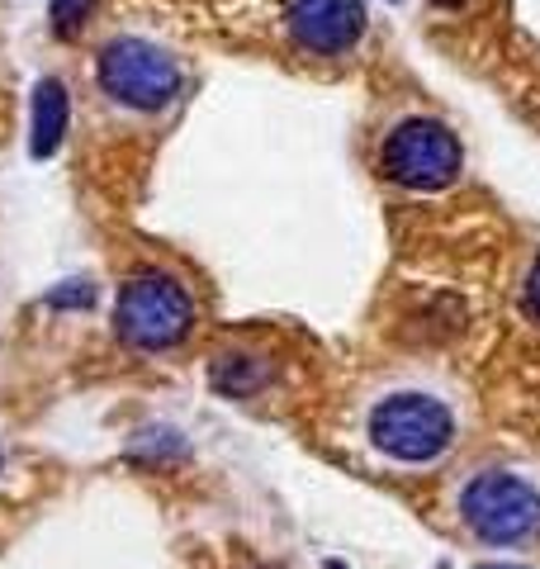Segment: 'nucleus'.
Instances as JSON below:
<instances>
[{
    "mask_svg": "<svg viewBox=\"0 0 540 569\" xmlns=\"http://www.w3.org/2000/svg\"><path fill=\"white\" fill-rule=\"evenodd\" d=\"M119 337L138 351H167L194 328V305L171 276H138L123 284L114 309Z\"/></svg>",
    "mask_w": 540,
    "mask_h": 569,
    "instance_id": "obj_1",
    "label": "nucleus"
},
{
    "mask_svg": "<svg viewBox=\"0 0 540 569\" xmlns=\"http://www.w3.org/2000/svg\"><path fill=\"white\" fill-rule=\"evenodd\" d=\"M100 86L133 110H167L180 96V67L142 39H114L100 48Z\"/></svg>",
    "mask_w": 540,
    "mask_h": 569,
    "instance_id": "obj_2",
    "label": "nucleus"
},
{
    "mask_svg": "<svg viewBox=\"0 0 540 569\" xmlns=\"http://www.w3.org/2000/svg\"><path fill=\"white\" fill-rule=\"evenodd\" d=\"M456 422L427 395H393L370 413V441L393 460H437L450 447Z\"/></svg>",
    "mask_w": 540,
    "mask_h": 569,
    "instance_id": "obj_3",
    "label": "nucleus"
},
{
    "mask_svg": "<svg viewBox=\"0 0 540 569\" xmlns=\"http://www.w3.org/2000/svg\"><path fill=\"white\" fill-rule=\"evenodd\" d=\"M460 512L483 541H531L540 531V493L512 475H479L460 498Z\"/></svg>",
    "mask_w": 540,
    "mask_h": 569,
    "instance_id": "obj_4",
    "label": "nucleus"
},
{
    "mask_svg": "<svg viewBox=\"0 0 540 569\" xmlns=\"http://www.w3.org/2000/svg\"><path fill=\"white\" fill-rule=\"evenodd\" d=\"M384 171L412 190H441L460 171V142L437 119H408L384 142Z\"/></svg>",
    "mask_w": 540,
    "mask_h": 569,
    "instance_id": "obj_5",
    "label": "nucleus"
},
{
    "mask_svg": "<svg viewBox=\"0 0 540 569\" xmlns=\"http://www.w3.org/2000/svg\"><path fill=\"white\" fill-rule=\"evenodd\" d=\"M290 33L313 58H341L366 33V0H290Z\"/></svg>",
    "mask_w": 540,
    "mask_h": 569,
    "instance_id": "obj_6",
    "label": "nucleus"
},
{
    "mask_svg": "<svg viewBox=\"0 0 540 569\" xmlns=\"http://www.w3.org/2000/svg\"><path fill=\"white\" fill-rule=\"evenodd\" d=\"M67 133V91L58 81H43L33 96V157H52Z\"/></svg>",
    "mask_w": 540,
    "mask_h": 569,
    "instance_id": "obj_7",
    "label": "nucleus"
},
{
    "mask_svg": "<svg viewBox=\"0 0 540 569\" xmlns=\"http://www.w3.org/2000/svg\"><path fill=\"white\" fill-rule=\"evenodd\" d=\"M90 10H96V0H52V29L62 33V39H71L86 20Z\"/></svg>",
    "mask_w": 540,
    "mask_h": 569,
    "instance_id": "obj_8",
    "label": "nucleus"
},
{
    "mask_svg": "<svg viewBox=\"0 0 540 569\" xmlns=\"http://www.w3.org/2000/svg\"><path fill=\"white\" fill-rule=\"evenodd\" d=\"M213 380H219V389H228V395H247V389H257L266 380V370L242 366V356H238V361H228V366L213 370Z\"/></svg>",
    "mask_w": 540,
    "mask_h": 569,
    "instance_id": "obj_9",
    "label": "nucleus"
},
{
    "mask_svg": "<svg viewBox=\"0 0 540 569\" xmlns=\"http://www.w3.org/2000/svg\"><path fill=\"white\" fill-rule=\"evenodd\" d=\"M527 305L540 313V257H536V266H531V276H527Z\"/></svg>",
    "mask_w": 540,
    "mask_h": 569,
    "instance_id": "obj_10",
    "label": "nucleus"
},
{
    "mask_svg": "<svg viewBox=\"0 0 540 569\" xmlns=\"http://www.w3.org/2000/svg\"><path fill=\"white\" fill-rule=\"evenodd\" d=\"M437 6H446V10H456V6H464V0H437Z\"/></svg>",
    "mask_w": 540,
    "mask_h": 569,
    "instance_id": "obj_11",
    "label": "nucleus"
},
{
    "mask_svg": "<svg viewBox=\"0 0 540 569\" xmlns=\"http://www.w3.org/2000/svg\"><path fill=\"white\" fill-rule=\"evenodd\" d=\"M483 569H512V565H483Z\"/></svg>",
    "mask_w": 540,
    "mask_h": 569,
    "instance_id": "obj_12",
    "label": "nucleus"
}]
</instances>
